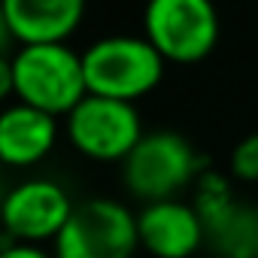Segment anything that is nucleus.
Listing matches in <instances>:
<instances>
[{
  "label": "nucleus",
  "instance_id": "nucleus-1",
  "mask_svg": "<svg viewBox=\"0 0 258 258\" xmlns=\"http://www.w3.org/2000/svg\"><path fill=\"white\" fill-rule=\"evenodd\" d=\"M4 94H16L22 103L40 106L52 115H67L85 94L82 55L64 43H28L4 61Z\"/></svg>",
  "mask_w": 258,
  "mask_h": 258
},
{
  "label": "nucleus",
  "instance_id": "nucleus-2",
  "mask_svg": "<svg viewBox=\"0 0 258 258\" xmlns=\"http://www.w3.org/2000/svg\"><path fill=\"white\" fill-rule=\"evenodd\" d=\"M85 82L91 94L118 100L146 97L164 76V55L149 37H103L82 52Z\"/></svg>",
  "mask_w": 258,
  "mask_h": 258
},
{
  "label": "nucleus",
  "instance_id": "nucleus-3",
  "mask_svg": "<svg viewBox=\"0 0 258 258\" xmlns=\"http://www.w3.org/2000/svg\"><path fill=\"white\" fill-rule=\"evenodd\" d=\"M137 246V216L112 198H88L76 204L55 237L58 258H131Z\"/></svg>",
  "mask_w": 258,
  "mask_h": 258
},
{
  "label": "nucleus",
  "instance_id": "nucleus-4",
  "mask_svg": "<svg viewBox=\"0 0 258 258\" xmlns=\"http://www.w3.org/2000/svg\"><path fill=\"white\" fill-rule=\"evenodd\" d=\"M143 34L170 64L204 61L219 43V13L213 0H149Z\"/></svg>",
  "mask_w": 258,
  "mask_h": 258
},
{
  "label": "nucleus",
  "instance_id": "nucleus-5",
  "mask_svg": "<svg viewBox=\"0 0 258 258\" xmlns=\"http://www.w3.org/2000/svg\"><path fill=\"white\" fill-rule=\"evenodd\" d=\"M198 173L195 146L173 131L143 134L140 143L121 161V176L131 195L149 201L176 198Z\"/></svg>",
  "mask_w": 258,
  "mask_h": 258
},
{
  "label": "nucleus",
  "instance_id": "nucleus-6",
  "mask_svg": "<svg viewBox=\"0 0 258 258\" xmlns=\"http://www.w3.org/2000/svg\"><path fill=\"white\" fill-rule=\"evenodd\" d=\"M70 143L94 161H124L140 137L143 124L131 100H118L106 94H85L67 112Z\"/></svg>",
  "mask_w": 258,
  "mask_h": 258
},
{
  "label": "nucleus",
  "instance_id": "nucleus-7",
  "mask_svg": "<svg viewBox=\"0 0 258 258\" xmlns=\"http://www.w3.org/2000/svg\"><path fill=\"white\" fill-rule=\"evenodd\" d=\"M70 195L52 179H25L4 198V231L13 243H46L73 213Z\"/></svg>",
  "mask_w": 258,
  "mask_h": 258
},
{
  "label": "nucleus",
  "instance_id": "nucleus-8",
  "mask_svg": "<svg viewBox=\"0 0 258 258\" xmlns=\"http://www.w3.org/2000/svg\"><path fill=\"white\" fill-rule=\"evenodd\" d=\"M140 246L155 258H188L207 243L204 216L176 198L149 201L137 216Z\"/></svg>",
  "mask_w": 258,
  "mask_h": 258
},
{
  "label": "nucleus",
  "instance_id": "nucleus-9",
  "mask_svg": "<svg viewBox=\"0 0 258 258\" xmlns=\"http://www.w3.org/2000/svg\"><path fill=\"white\" fill-rule=\"evenodd\" d=\"M4 28L22 46L64 43L85 16V0H4Z\"/></svg>",
  "mask_w": 258,
  "mask_h": 258
},
{
  "label": "nucleus",
  "instance_id": "nucleus-10",
  "mask_svg": "<svg viewBox=\"0 0 258 258\" xmlns=\"http://www.w3.org/2000/svg\"><path fill=\"white\" fill-rule=\"evenodd\" d=\"M58 140L55 115L31 106V103H13L0 115V158L10 167H31L43 161Z\"/></svg>",
  "mask_w": 258,
  "mask_h": 258
},
{
  "label": "nucleus",
  "instance_id": "nucleus-11",
  "mask_svg": "<svg viewBox=\"0 0 258 258\" xmlns=\"http://www.w3.org/2000/svg\"><path fill=\"white\" fill-rule=\"evenodd\" d=\"M201 216L207 228V243L225 258H258V213L252 207H237L228 198L201 201Z\"/></svg>",
  "mask_w": 258,
  "mask_h": 258
},
{
  "label": "nucleus",
  "instance_id": "nucleus-12",
  "mask_svg": "<svg viewBox=\"0 0 258 258\" xmlns=\"http://www.w3.org/2000/svg\"><path fill=\"white\" fill-rule=\"evenodd\" d=\"M231 173L243 182H258V134L243 137L231 149Z\"/></svg>",
  "mask_w": 258,
  "mask_h": 258
},
{
  "label": "nucleus",
  "instance_id": "nucleus-13",
  "mask_svg": "<svg viewBox=\"0 0 258 258\" xmlns=\"http://www.w3.org/2000/svg\"><path fill=\"white\" fill-rule=\"evenodd\" d=\"M0 258H58V255H49L40 243H13V240H7Z\"/></svg>",
  "mask_w": 258,
  "mask_h": 258
}]
</instances>
